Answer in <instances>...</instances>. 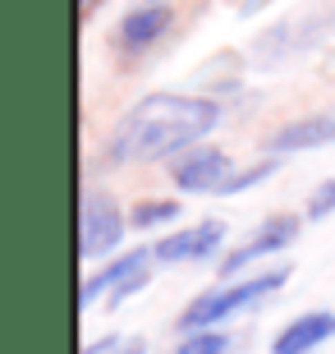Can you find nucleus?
I'll list each match as a JSON object with an SVG mask.
<instances>
[{
	"label": "nucleus",
	"mask_w": 335,
	"mask_h": 354,
	"mask_svg": "<svg viewBox=\"0 0 335 354\" xmlns=\"http://www.w3.org/2000/svg\"><path fill=\"white\" fill-rule=\"evenodd\" d=\"M175 354H230V331H225V327L184 331V341H180Z\"/></svg>",
	"instance_id": "nucleus-13"
},
{
	"label": "nucleus",
	"mask_w": 335,
	"mask_h": 354,
	"mask_svg": "<svg viewBox=\"0 0 335 354\" xmlns=\"http://www.w3.org/2000/svg\"><path fill=\"white\" fill-rule=\"evenodd\" d=\"M289 267H271V272L244 276V281H220V286L202 290L189 308L180 313V331H202V327H225L230 317L258 308L262 299H271L276 290H285Z\"/></svg>",
	"instance_id": "nucleus-3"
},
{
	"label": "nucleus",
	"mask_w": 335,
	"mask_h": 354,
	"mask_svg": "<svg viewBox=\"0 0 335 354\" xmlns=\"http://www.w3.org/2000/svg\"><path fill=\"white\" fill-rule=\"evenodd\" d=\"M83 354H147V341H142V336H129V331H111V336L88 341Z\"/></svg>",
	"instance_id": "nucleus-14"
},
{
	"label": "nucleus",
	"mask_w": 335,
	"mask_h": 354,
	"mask_svg": "<svg viewBox=\"0 0 335 354\" xmlns=\"http://www.w3.org/2000/svg\"><path fill=\"white\" fill-rule=\"evenodd\" d=\"M184 203H175V198H142V203H133L129 212V225L133 230H156V225H175L180 221Z\"/></svg>",
	"instance_id": "nucleus-12"
},
{
	"label": "nucleus",
	"mask_w": 335,
	"mask_h": 354,
	"mask_svg": "<svg viewBox=\"0 0 335 354\" xmlns=\"http://www.w3.org/2000/svg\"><path fill=\"white\" fill-rule=\"evenodd\" d=\"M331 32H335V0H308L294 14H285L271 28H262L248 55H253L258 69H280L289 60L312 55L322 41H331Z\"/></svg>",
	"instance_id": "nucleus-2"
},
{
	"label": "nucleus",
	"mask_w": 335,
	"mask_h": 354,
	"mask_svg": "<svg viewBox=\"0 0 335 354\" xmlns=\"http://www.w3.org/2000/svg\"><path fill=\"white\" fill-rule=\"evenodd\" d=\"M220 124V102L193 92H147L133 102L106 138L111 166H142V161H175L198 147Z\"/></svg>",
	"instance_id": "nucleus-1"
},
{
	"label": "nucleus",
	"mask_w": 335,
	"mask_h": 354,
	"mask_svg": "<svg viewBox=\"0 0 335 354\" xmlns=\"http://www.w3.org/2000/svg\"><path fill=\"white\" fill-rule=\"evenodd\" d=\"M331 336H335V313L312 308V313H298L294 322H285V327L276 331L271 354H312V350H322Z\"/></svg>",
	"instance_id": "nucleus-11"
},
{
	"label": "nucleus",
	"mask_w": 335,
	"mask_h": 354,
	"mask_svg": "<svg viewBox=\"0 0 335 354\" xmlns=\"http://www.w3.org/2000/svg\"><path fill=\"white\" fill-rule=\"evenodd\" d=\"M335 143V115L331 111H317V115H298L289 124L267 138L271 157H294V152H317V147H331Z\"/></svg>",
	"instance_id": "nucleus-10"
},
{
	"label": "nucleus",
	"mask_w": 335,
	"mask_h": 354,
	"mask_svg": "<svg viewBox=\"0 0 335 354\" xmlns=\"http://www.w3.org/2000/svg\"><path fill=\"white\" fill-rule=\"evenodd\" d=\"M129 230V216L119 212V203L102 189H88L83 203H78V258L83 263H97V258H111L119 249V239Z\"/></svg>",
	"instance_id": "nucleus-5"
},
{
	"label": "nucleus",
	"mask_w": 335,
	"mask_h": 354,
	"mask_svg": "<svg viewBox=\"0 0 335 354\" xmlns=\"http://www.w3.org/2000/svg\"><path fill=\"white\" fill-rule=\"evenodd\" d=\"M152 263H156L152 249L119 253L115 263H106L102 272H92L88 281L78 286V304H83V308H92V304H111V308H119L129 295L147 290V281H152Z\"/></svg>",
	"instance_id": "nucleus-4"
},
{
	"label": "nucleus",
	"mask_w": 335,
	"mask_h": 354,
	"mask_svg": "<svg viewBox=\"0 0 335 354\" xmlns=\"http://www.w3.org/2000/svg\"><path fill=\"white\" fill-rule=\"evenodd\" d=\"M170 24H175V10L161 5V0H147V5H138V10H129L124 19H119L115 46L124 55H138V51H147V46H156V41L166 37Z\"/></svg>",
	"instance_id": "nucleus-9"
},
{
	"label": "nucleus",
	"mask_w": 335,
	"mask_h": 354,
	"mask_svg": "<svg viewBox=\"0 0 335 354\" xmlns=\"http://www.w3.org/2000/svg\"><path fill=\"white\" fill-rule=\"evenodd\" d=\"M335 212V180H322L308 194V207H303V221H326Z\"/></svg>",
	"instance_id": "nucleus-16"
},
{
	"label": "nucleus",
	"mask_w": 335,
	"mask_h": 354,
	"mask_svg": "<svg viewBox=\"0 0 335 354\" xmlns=\"http://www.w3.org/2000/svg\"><path fill=\"white\" fill-rule=\"evenodd\" d=\"M276 161H280V157H267V161H258V166H244V171H234L220 198H234V194H244V189H253V184H262L267 175H276Z\"/></svg>",
	"instance_id": "nucleus-15"
},
{
	"label": "nucleus",
	"mask_w": 335,
	"mask_h": 354,
	"mask_svg": "<svg viewBox=\"0 0 335 354\" xmlns=\"http://www.w3.org/2000/svg\"><path fill=\"white\" fill-rule=\"evenodd\" d=\"M220 244H225V221H198L184 225V230H170L166 239H156V263L180 267V263H207L216 258Z\"/></svg>",
	"instance_id": "nucleus-8"
},
{
	"label": "nucleus",
	"mask_w": 335,
	"mask_h": 354,
	"mask_svg": "<svg viewBox=\"0 0 335 354\" xmlns=\"http://www.w3.org/2000/svg\"><path fill=\"white\" fill-rule=\"evenodd\" d=\"M161 5H170V0H161Z\"/></svg>",
	"instance_id": "nucleus-18"
},
{
	"label": "nucleus",
	"mask_w": 335,
	"mask_h": 354,
	"mask_svg": "<svg viewBox=\"0 0 335 354\" xmlns=\"http://www.w3.org/2000/svg\"><path fill=\"white\" fill-rule=\"evenodd\" d=\"M267 5H271V0H239L234 10H239V19H253V14H262Z\"/></svg>",
	"instance_id": "nucleus-17"
},
{
	"label": "nucleus",
	"mask_w": 335,
	"mask_h": 354,
	"mask_svg": "<svg viewBox=\"0 0 335 354\" xmlns=\"http://www.w3.org/2000/svg\"><path fill=\"white\" fill-rule=\"evenodd\" d=\"M298 230H303V216H294V212H276V216H267L244 244H234V249L220 258V276L234 281V276L248 272L253 263H262V258H271V253H285L298 239Z\"/></svg>",
	"instance_id": "nucleus-6"
},
{
	"label": "nucleus",
	"mask_w": 335,
	"mask_h": 354,
	"mask_svg": "<svg viewBox=\"0 0 335 354\" xmlns=\"http://www.w3.org/2000/svg\"><path fill=\"white\" fill-rule=\"evenodd\" d=\"M230 175H234L230 152L207 147V143L189 147V152H180V157L170 161V180H175V189H184V194H225Z\"/></svg>",
	"instance_id": "nucleus-7"
}]
</instances>
